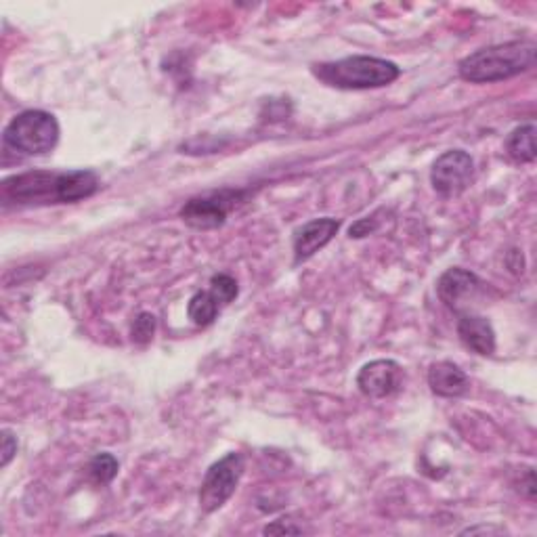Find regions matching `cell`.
<instances>
[{
    "label": "cell",
    "mask_w": 537,
    "mask_h": 537,
    "mask_svg": "<svg viewBox=\"0 0 537 537\" xmlns=\"http://www.w3.org/2000/svg\"><path fill=\"white\" fill-rule=\"evenodd\" d=\"M3 141L7 149L21 156L47 154L59 141V122L49 112L26 110L7 124Z\"/></svg>",
    "instance_id": "obj_4"
},
{
    "label": "cell",
    "mask_w": 537,
    "mask_h": 537,
    "mask_svg": "<svg viewBox=\"0 0 537 537\" xmlns=\"http://www.w3.org/2000/svg\"><path fill=\"white\" fill-rule=\"evenodd\" d=\"M506 152L514 162H519V164L533 162L537 156V152H535V126L523 124L519 128H514V131L506 139Z\"/></svg>",
    "instance_id": "obj_13"
},
{
    "label": "cell",
    "mask_w": 537,
    "mask_h": 537,
    "mask_svg": "<svg viewBox=\"0 0 537 537\" xmlns=\"http://www.w3.org/2000/svg\"><path fill=\"white\" fill-rule=\"evenodd\" d=\"M97 189L99 179L93 170H30L3 181V198L15 204H74L91 198Z\"/></svg>",
    "instance_id": "obj_1"
},
{
    "label": "cell",
    "mask_w": 537,
    "mask_h": 537,
    "mask_svg": "<svg viewBox=\"0 0 537 537\" xmlns=\"http://www.w3.org/2000/svg\"><path fill=\"white\" fill-rule=\"evenodd\" d=\"M537 45L533 40H510L464 57L458 66L460 78L472 84L500 82L519 76L535 66Z\"/></svg>",
    "instance_id": "obj_2"
},
{
    "label": "cell",
    "mask_w": 537,
    "mask_h": 537,
    "mask_svg": "<svg viewBox=\"0 0 537 537\" xmlns=\"http://www.w3.org/2000/svg\"><path fill=\"white\" fill-rule=\"evenodd\" d=\"M401 380L403 370L397 361L376 359L363 365L357 376V386L365 397L386 399L401 389Z\"/></svg>",
    "instance_id": "obj_8"
},
{
    "label": "cell",
    "mask_w": 537,
    "mask_h": 537,
    "mask_svg": "<svg viewBox=\"0 0 537 537\" xmlns=\"http://www.w3.org/2000/svg\"><path fill=\"white\" fill-rule=\"evenodd\" d=\"M246 470V460L242 454H227L219 462H214L208 470L200 487V508L204 512L221 510L238 489Z\"/></svg>",
    "instance_id": "obj_5"
},
{
    "label": "cell",
    "mask_w": 537,
    "mask_h": 537,
    "mask_svg": "<svg viewBox=\"0 0 537 537\" xmlns=\"http://www.w3.org/2000/svg\"><path fill=\"white\" fill-rule=\"evenodd\" d=\"M210 294L217 298V303L223 307L231 305L235 298H238L240 294V288H238V282L231 275H225V273H219L214 275L210 279Z\"/></svg>",
    "instance_id": "obj_16"
},
{
    "label": "cell",
    "mask_w": 537,
    "mask_h": 537,
    "mask_svg": "<svg viewBox=\"0 0 537 537\" xmlns=\"http://www.w3.org/2000/svg\"><path fill=\"white\" fill-rule=\"evenodd\" d=\"M244 196V191H214L208 196L191 198L183 208H181V219L193 227V229H217L225 223L229 210L235 206L240 198Z\"/></svg>",
    "instance_id": "obj_7"
},
{
    "label": "cell",
    "mask_w": 537,
    "mask_h": 537,
    "mask_svg": "<svg viewBox=\"0 0 537 537\" xmlns=\"http://www.w3.org/2000/svg\"><path fill=\"white\" fill-rule=\"evenodd\" d=\"M475 181V160L462 149H451L437 158L431 170L433 189L441 198H458Z\"/></svg>",
    "instance_id": "obj_6"
},
{
    "label": "cell",
    "mask_w": 537,
    "mask_h": 537,
    "mask_svg": "<svg viewBox=\"0 0 537 537\" xmlns=\"http://www.w3.org/2000/svg\"><path fill=\"white\" fill-rule=\"evenodd\" d=\"M458 336L462 345L472 353L483 357L496 353V332H493L489 319L481 315H462L458 319Z\"/></svg>",
    "instance_id": "obj_11"
},
{
    "label": "cell",
    "mask_w": 537,
    "mask_h": 537,
    "mask_svg": "<svg viewBox=\"0 0 537 537\" xmlns=\"http://www.w3.org/2000/svg\"><path fill=\"white\" fill-rule=\"evenodd\" d=\"M378 229V223L374 219H359L355 225H351L349 235L351 238H365V235H370Z\"/></svg>",
    "instance_id": "obj_19"
},
{
    "label": "cell",
    "mask_w": 537,
    "mask_h": 537,
    "mask_svg": "<svg viewBox=\"0 0 537 537\" xmlns=\"http://www.w3.org/2000/svg\"><path fill=\"white\" fill-rule=\"evenodd\" d=\"M219 311H221V305L217 303V298L210 294V290L193 294L189 300V307H187L189 319L193 321V324L202 326V328L210 326L212 321L217 319Z\"/></svg>",
    "instance_id": "obj_14"
},
{
    "label": "cell",
    "mask_w": 537,
    "mask_h": 537,
    "mask_svg": "<svg viewBox=\"0 0 537 537\" xmlns=\"http://www.w3.org/2000/svg\"><path fill=\"white\" fill-rule=\"evenodd\" d=\"M15 454H17V439L9 431V428H5L3 431V468L9 466V462L13 460Z\"/></svg>",
    "instance_id": "obj_18"
},
{
    "label": "cell",
    "mask_w": 537,
    "mask_h": 537,
    "mask_svg": "<svg viewBox=\"0 0 537 537\" xmlns=\"http://www.w3.org/2000/svg\"><path fill=\"white\" fill-rule=\"evenodd\" d=\"M265 533H303L300 527H290V525H282V521H275L273 525L265 527Z\"/></svg>",
    "instance_id": "obj_20"
},
{
    "label": "cell",
    "mask_w": 537,
    "mask_h": 537,
    "mask_svg": "<svg viewBox=\"0 0 537 537\" xmlns=\"http://www.w3.org/2000/svg\"><path fill=\"white\" fill-rule=\"evenodd\" d=\"M313 74L334 89L365 91L389 87L391 82L401 76V70L393 61L368 55H353L330 63H317V66H313Z\"/></svg>",
    "instance_id": "obj_3"
},
{
    "label": "cell",
    "mask_w": 537,
    "mask_h": 537,
    "mask_svg": "<svg viewBox=\"0 0 537 537\" xmlns=\"http://www.w3.org/2000/svg\"><path fill=\"white\" fill-rule=\"evenodd\" d=\"M481 282L475 273H470L466 269L454 267L447 269L437 282V294L441 298V303L449 309L460 311L462 300L470 294H475L479 290Z\"/></svg>",
    "instance_id": "obj_10"
},
{
    "label": "cell",
    "mask_w": 537,
    "mask_h": 537,
    "mask_svg": "<svg viewBox=\"0 0 537 537\" xmlns=\"http://www.w3.org/2000/svg\"><path fill=\"white\" fill-rule=\"evenodd\" d=\"M154 334H156V317L152 313H141L135 319L133 340L137 342V345H147V342L154 338Z\"/></svg>",
    "instance_id": "obj_17"
},
{
    "label": "cell",
    "mask_w": 537,
    "mask_h": 537,
    "mask_svg": "<svg viewBox=\"0 0 537 537\" xmlns=\"http://www.w3.org/2000/svg\"><path fill=\"white\" fill-rule=\"evenodd\" d=\"M340 229V221L324 217V219H315L294 233V259L296 263H303L315 252H319L324 246L332 242L334 235Z\"/></svg>",
    "instance_id": "obj_9"
},
{
    "label": "cell",
    "mask_w": 537,
    "mask_h": 537,
    "mask_svg": "<svg viewBox=\"0 0 537 537\" xmlns=\"http://www.w3.org/2000/svg\"><path fill=\"white\" fill-rule=\"evenodd\" d=\"M428 386H431V391L439 397L456 399L468 393L470 380L456 363L437 361L431 365V370H428Z\"/></svg>",
    "instance_id": "obj_12"
},
{
    "label": "cell",
    "mask_w": 537,
    "mask_h": 537,
    "mask_svg": "<svg viewBox=\"0 0 537 537\" xmlns=\"http://www.w3.org/2000/svg\"><path fill=\"white\" fill-rule=\"evenodd\" d=\"M118 460L112 456V454H97L91 462H89V475L95 483L99 485H107V483H112L118 475Z\"/></svg>",
    "instance_id": "obj_15"
}]
</instances>
